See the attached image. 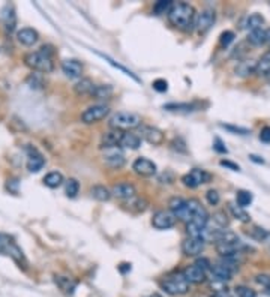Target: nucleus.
<instances>
[{
    "instance_id": "nucleus-1",
    "label": "nucleus",
    "mask_w": 270,
    "mask_h": 297,
    "mask_svg": "<svg viewBox=\"0 0 270 297\" xmlns=\"http://www.w3.org/2000/svg\"><path fill=\"white\" fill-rule=\"evenodd\" d=\"M171 26L183 32H191L195 27L197 12L192 5L189 3H176L173 5L170 14L167 15Z\"/></svg>"
},
{
    "instance_id": "nucleus-2",
    "label": "nucleus",
    "mask_w": 270,
    "mask_h": 297,
    "mask_svg": "<svg viewBox=\"0 0 270 297\" xmlns=\"http://www.w3.org/2000/svg\"><path fill=\"white\" fill-rule=\"evenodd\" d=\"M24 62H26V65L30 69L42 72V74H50L54 69L53 51H51L50 47H42L39 51L26 54L24 56Z\"/></svg>"
},
{
    "instance_id": "nucleus-3",
    "label": "nucleus",
    "mask_w": 270,
    "mask_h": 297,
    "mask_svg": "<svg viewBox=\"0 0 270 297\" xmlns=\"http://www.w3.org/2000/svg\"><path fill=\"white\" fill-rule=\"evenodd\" d=\"M210 267H212V264L207 258H198L194 264L188 266L183 270V275H185V278L188 279L189 284L198 285V284H203L207 279Z\"/></svg>"
},
{
    "instance_id": "nucleus-4",
    "label": "nucleus",
    "mask_w": 270,
    "mask_h": 297,
    "mask_svg": "<svg viewBox=\"0 0 270 297\" xmlns=\"http://www.w3.org/2000/svg\"><path fill=\"white\" fill-rule=\"evenodd\" d=\"M110 126L111 129H119V131L135 129L141 126V116L131 111H119L110 119Z\"/></svg>"
},
{
    "instance_id": "nucleus-5",
    "label": "nucleus",
    "mask_w": 270,
    "mask_h": 297,
    "mask_svg": "<svg viewBox=\"0 0 270 297\" xmlns=\"http://www.w3.org/2000/svg\"><path fill=\"white\" fill-rule=\"evenodd\" d=\"M189 282L188 279L185 278L183 272H177V273H173L170 276H167L162 282H161V287L165 293L171 294V296H183L189 291Z\"/></svg>"
},
{
    "instance_id": "nucleus-6",
    "label": "nucleus",
    "mask_w": 270,
    "mask_h": 297,
    "mask_svg": "<svg viewBox=\"0 0 270 297\" xmlns=\"http://www.w3.org/2000/svg\"><path fill=\"white\" fill-rule=\"evenodd\" d=\"M110 114V107L105 104H95L89 108H86L81 113V122L86 125H93L101 120H104Z\"/></svg>"
},
{
    "instance_id": "nucleus-7",
    "label": "nucleus",
    "mask_w": 270,
    "mask_h": 297,
    "mask_svg": "<svg viewBox=\"0 0 270 297\" xmlns=\"http://www.w3.org/2000/svg\"><path fill=\"white\" fill-rule=\"evenodd\" d=\"M210 180H212V174L207 173L206 170H201V168H194L182 177L183 185L191 189H195L204 183H209Z\"/></svg>"
},
{
    "instance_id": "nucleus-8",
    "label": "nucleus",
    "mask_w": 270,
    "mask_h": 297,
    "mask_svg": "<svg viewBox=\"0 0 270 297\" xmlns=\"http://www.w3.org/2000/svg\"><path fill=\"white\" fill-rule=\"evenodd\" d=\"M216 21V14L212 8H206L203 9L200 14H197V20H195V29L198 30V33L204 35L207 33L212 26Z\"/></svg>"
},
{
    "instance_id": "nucleus-9",
    "label": "nucleus",
    "mask_w": 270,
    "mask_h": 297,
    "mask_svg": "<svg viewBox=\"0 0 270 297\" xmlns=\"http://www.w3.org/2000/svg\"><path fill=\"white\" fill-rule=\"evenodd\" d=\"M102 159L111 168H122L125 165V162H126V158H125V153H123V149L122 147L104 149Z\"/></svg>"
},
{
    "instance_id": "nucleus-10",
    "label": "nucleus",
    "mask_w": 270,
    "mask_h": 297,
    "mask_svg": "<svg viewBox=\"0 0 270 297\" xmlns=\"http://www.w3.org/2000/svg\"><path fill=\"white\" fill-rule=\"evenodd\" d=\"M177 222V218L170 210H158L152 218V225L156 230H168L173 228Z\"/></svg>"
},
{
    "instance_id": "nucleus-11",
    "label": "nucleus",
    "mask_w": 270,
    "mask_h": 297,
    "mask_svg": "<svg viewBox=\"0 0 270 297\" xmlns=\"http://www.w3.org/2000/svg\"><path fill=\"white\" fill-rule=\"evenodd\" d=\"M138 135L141 137V140L147 141L152 146H159L165 140V135H164V132L159 128L147 126V125H141L140 126V134Z\"/></svg>"
},
{
    "instance_id": "nucleus-12",
    "label": "nucleus",
    "mask_w": 270,
    "mask_h": 297,
    "mask_svg": "<svg viewBox=\"0 0 270 297\" xmlns=\"http://www.w3.org/2000/svg\"><path fill=\"white\" fill-rule=\"evenodd\" d=\"M168 207H170V212L180 219V221H185L186 224L189 222V210H188V200L182 197H173L170 201H168Z\"/></svg>"
},
{
    "instance_id": "nucleus-13",
    "label": "nucleus",
    "mask_w": 270,
    "mask_h": 297,
    "mask_svg": "<svg viewBox=\"0 0 270 297\" xmlns=\"http://www.w3.org/2000/svg\"><path fill=\"white\" fill-rule=\"evenodd\" d=\"M132 170L141 177H153L156 174V164L147 158H138L132 164Z\"/></svg>"
},
{
    "instance_id": "nucleus-14",
    "label": "nucleus",
    "mask_w": 270,
    "mask_h": 297,
    "mask_svg": "<svg viewBox=\"0 0 270 297\" xmlns=\"http://www.w3.org/2000/svg\"><path fill=\"white\" fill-rule=\"evenodd\" d=\"M204 240L198 237H188L182 243V252L186 257H198L204 251Z\"/></svg>"
},
{
    "instance_id": "nucleus-15",
    "label": "nucleus",
    "mask_w": 270,
    "mask_h": 297,
    "mask_svg": "<svg viewBox=\"0 0 270 297\" xmlns=\"http://www.w3.org/2000/svg\"><path fill=\"white\" fill-rule=\"evenodd\" d=\"M111 194H113V197L123 200V201H128L131 198L137 197V189L129 182H120V183H116L111 188Z\"/></svg>"
},
{
    "instance_id": "nucleus-16",
    "label": "nucleus",
    "mask_w": 270,
    "mask_h": 297,
    "mask_svg": "<svg viewBox=\"0 0 270 297\" xmlns=\"http://www.w3.org/2000/svg\"><path fill=\"white\" fill-rule=\"evenodd\" d=\"M62 71L68 78L75 80L83 75V65L75 59H66L62 62Z\"/></svg>"
},
{
    "instance_id": "nucleus-17",
    "label": "nucleus",
    "mask_w": 270,
    "mask_h": 297,
    "mask_svg": "<svg viewBox=\"0 0 270 297\" xmlns=\"http://www.w3.org/2000/svg\"><path fill=\"white\" fill-rule=\"evenodd\" d=\"M123 131L119 129H111L105 132L101 138V147L102 149H110V147H120L122 138H123Z\"/></svg>"
},
{
    "instance_id": "nucleus-18",
    "label": "nucleus",
    "mask_w": 270,
    "mask_h": 297,
    "mask_svg": "<svg viewBox=\"0 0 270 297\" xmlns=\"http://www.w3.org/2000/svg\"><path fill=\"white\" fill-rule=\"evenodd\" d=\"M17 39H18L20 44H23L26 47H32L38 42L39 35H38L36 30H33L30 27H24V29H20L17 32Z\"/></svg>"
},
{
    "instance_id": "nucleus-19",
    "label": "nucleus",
    "mask_w": 270,
    "mask_h": 297,
    "mask_svg": "<svg viewBox=\"0 0 270 297\" xmlns=\"http://www.w3.org/2000/svg\"><path fill=\"white\" fill-rule=\"evenodd\" d=\"M45 165V158L38 152V150H30L29 159H27V170L30 173H38L44 168Z\"/></svg>"
},
{
    "instance_id": "nucleus-20",
    "label": "nucleus",
    "mask_w": 270,
    "mask_h": 297,
    "mask_svg": "<svg viewBox=\"0 0 270 297\" xmlns=\"http://www.w3.org/2000/svg\"><path fill=\"white\" fill-rule=\"evenodd\" d=\"M141 146V137L134 132H125L120 147L122 149H129V150H137Z\"/></svg>"
},
{
    "instance_id": "nucleus-21",
    "label": "nucleus",
    "mask_w": 270,
    "mask_h": 297,
    "mask_svg": "<svg viewBox=\"0 0 270 297\" xmlns=\"http://www.w3.org/2000/svg\"><path fill=\"white\" fill-rule=\"evenodd\" d=\"M248 42L254 47H261L267 44V29H257L254 32H249L248 35Z\"/></svg>"
},
{
    "instance_id": "nucleus-22",
    "label": "nucleus",
    "mask_w": 270,
    "mask_h": 297,
    "mask_svg": "<svg viewBox=\"0 0 270 297\" xmlns=\"http://www.w3.org/2000/svg\"><path fill=\"white\" fill-rule=\"evenodd\" d=\"M2 17H3V21H5V27L6 30L11 33L14 32L15 29V24H17V17H15V12H14V8L11 5H6L2 11Z\"/></svg>"
},
{
    "instance_id": "nucleus-23",
    "label": "nucleus",
    "mask_w": 270,
    "mask_h": 297,
    "mask_svg": "<svg viewBox=\"0 0 270 297\" xmlns=\"http://www.w3.org/2000/svg\"><path fill=\"white\" fill-rule=\"evenodd\" d=\"M125 206H126L128 210H131V212H134V213H143V212L147 209L149 201L143 197H134L131 198V200H128V201L125 203Z\"/></svg>"
},
{
    "instance_id": "nucleus-24",
    "label": "nucleus",
    "mask_w": 270,
    "mask_h": 297,
    "mask_svg": "<svg viewBox=\"0 0 270 297\" xmlns=\"http://www.w3.org/2000/svg\"><path fill=\"white\" fill-rule=\"evenodd\" d=\"M54 281L65 294H72L77 288V281H74L68 276H56Z\"/></svg>"
},
{
    "instance_id": "nucleus-25",
    "label": "nucleus",
    "mask_w": 270,
    "mask_h": 297,
    "mask_svg": "<svg viewBox=\"0 0 270 297\" xmlns=\"http://www.w3.org/2000/svg\"><path fill=\"white\" fill-rule=\"evenodd\" d=\"M255 74H257L258 77H269L270 75V51L264 53V54L257 60Z\"/></svg>"
},
{
    "instance_id": "nucleus-26",
    "label": "nucleus",
    "mask_w": 270,
    "mask_h": 297,
    "mask_svg": "<svg viewBox=\"0 0 270 297\" xmlns=\"http://www.w3.org/2000/svg\"><path fill=\"white\" fill-rule=\"evenodd\" d=\"M264 24V17L260 15V14H251L249 17H246L245 23H243V27L248 30V32H254L257 29H261Z\"/></svg>"
},
{
    "instance_id": "nucleus-27",
    "label": "nucleus",
    "mask_w": 270,
    "mask_h": 297,
    "mask_svg": "<svg viewBox=\"0 0 270 297\" xmlns=\"http://www.w3.org/2000/svg\"><path fill=\"white\" fill-rule=\"evenodd\" d=\"M95 84H93V81L89 80V78H81L75 86H74V90H75V93L77 95H80V96H86V95H92L93 93V90H95Z\"/></svg>"
},
{
    "instance_id": "nucleus-28",
    "label": "nucleus",
    "mask_w": 270,
    "mask_h": 297,
    "mask_svg": "<svg viewBox=\"0 0 270 297\" xmlns=\"http://www.w3.org/2000/svg\"><path fill=\"white\" fill-rule=\"evenodd\" d=\"M63 182H65V179H63L62 173H59V171H51V173H48L44 177V185L48 186V188H51V189L59 188Z\"/></svg>"
},
{
    "instance_id": "nucleus-29",
    "label": "nucleus",
    "mask_w": 270,
    "mask_h": 297,
    "mask_svg": "<svg viewBox=\"0 0 270 297\" xmlns=\"http://www.w3.org/2000/svg\"><path fill=\"white\" fill-rule=\"evenodd\" d=\"M90 194H92V197L95 198V200H98V201H101V203L110 201V198L113 197L111 191H110L108 188L102 186V185H95V186L90 189Z\"/></svg>"
},
{
    "instance_id": "nucleus-30",
    "label": "nucleus",
    "mask_w": 270,
    "mask_h": 297,
    "mask_svg": "<svg viewBox=\"0 0 270 297\" xmlns=\"http://www.w3.org/2000/svg\"><path fill=\"white\" fill-rule=\"evenodd\" d=\"M228 209H230L233 218H236L237 221H240V222H243V224L251 222V216H249V213H248L243 207H240V206L231 203V204H228Z\"/></svg>"
},
{
    "instance_id": "nucleus-31",
    "label": "nucleus",
    "mask_w": 270,
    "mask_h": 297,
    "mask_svg": "<svg viewBox=\"0 0 270 297\" xmlns=\"http://www.w3.org/2000/svg\"><path fill=\"white\" fill-rule=\"evenodd\" d=\"M255 68H257V62H254V60H245V62H240L237 65L236 72L240 77H248L251 74H255Z\"/></svg>"
},
{
    "instance_id": "nucleus-32",
    "label": "nucleus",
    "mask_w": 270,
    "mask_h": 297,
    "mask_svg": "<svg viewBox=\"0 0 270 297\" xmlns=\"http://www.w3.org/2000/svg\"><path fill=\"white\" fill-rule=\"evenodd\" d=\"M114 93V89L110 84H99L95 87L93 93L90 95L93 99H110Z\"/></svg>"
},
{
    "instance_id": "nucleus-33",
    "label": "nucleus",
    "mask_w": 270,
    "mask_h": 297,
    "mask_svg": "<svg viewBox=\"0 0 270 297\" xmlns=\"http://www.w3.org/2000/svg\"><path fill=\"white\" fill-rule=\"evenodd\" d=\"M248 236L251 237V239H254L255 242H267L270 237V233L267 230H264V228H261V227H252L249 231H248Z\"/></svg>"
},
{
    "instance_id": "nucleus-34",
    "label": "nucleus",
    "mask_w": 270,
    "mask_h": 297,
    "mask_svg": "<svg viewBox=\"0 0 270 297\" xmlns=\"http://www.w3.org/2000/svg\"><path fill=\"white\" fill-rule=\"evenodd\" d=\"M252 192H249V191H237L236 192V204L237 206H240V207H243V209H246L248 206H251V203H252Z\"/></svg>"
},
{
    "instance_id": "nucleus-35",
    "label": "nucleus",
    "mask_w": 270,
    "mask_h": 297,
    "mask_svg": "<svg viewBox=\"0 0 270 297\" xmlns=\"http://www.w3.org/2000/svg\"><path fill=\"white\" fill-rule=\"evenodd\" d=\"M173 2H170V0H159V2H156L155 3V6H153V12L156 14V15H164V14H170V11H171V8H173Z\"/></svg>"
},
{
    "instance_id": "nucleus-36",
    "label": "nucleus",
    "mask_w": 270,
    "mask_h": 297,
    "mask_svg": "<svg viewBox=\"0 0 270 297\" xmlns=\"http://www.w3.org/2000/svg\"><path fill=\"white\" fill-rule=\"evenodd\" d=\"M65 192H66V197L69 198H75L77 194L80 192V183L77 179H69L65 182Z\"/></svg>"
},
{
    "instance_id": "nucleus-37",
    "label": "nucleus",
    "mask_w": 270,
    "mask_h": 297,
    "mask_svg": "<svg viewBox=\"0 0 270 297\" xmlns=\"http://www.w3.org/2000/svg\"><path fill=\"white\" fill-rule=\"evenodd\" d=\"M98 56H101V57H102L104 60H107V62H108V63L111 65V66H114V68H117L119 71H122L123 74H126L128 77H131V78H134L135 81H138V83H140V78H138V77H137V75H135V74H134L132 71H129V69H126L125 66H122V65H119V63H116V62H114V60H113L111 57H108V56H105V54H101V53H98Z\"/></svg>"
},
{
    "instance_id": "nucleus-38",
    "label": "nucleus",
    "mask_w": 270,
    "mask_h": 297,
    "mask_svg": "<svg viewBox=\"0 0 270 297\" xmlns=\"http://www.w3.org/2000/svg\"><path fill=\"white\" fill-rule=\"evenodd\" d=\"M234 293H236L237 297H257L255 290H252V288H249L246 285H237L234 288Z\"/></svg>"
},
{
    "instance_id": "nucleus-39",
    "label": "nucleus",
    "mask_w": 270,
    "mask_h": 297,
    "mask_svg": "<svg viewBox=\"0 0 270 297\" xmlns=\"http://www.w3.org/2000/svg\"><path fill=\"white\" fill-rule=\"evenodd\" d=\"M212 219H213V222H215L219 228H225V227L228 225V218H227L225 212H216V213H213Z\"/></svg>"
},
{
    "instance_id": "nucleus-40",
    "label": "nucleus",
    "mask_w": 270,
    "mask_h": 297,
    "mask_svg": "<svg viewBox=\"0 0 270 297\" xmlns=\"http://www.w3.org/2000/svg\"><path fill=\"white\" fill-rule=\"evenodd\" d=\"M14 243V240L8 236V234H3V233H0V254H8V251H9V248H11V245Z\"/></svg>"
},
{
    "instance_id": "nucleus-41",
    "label": "nucleus",
    "mask_w": 270,
    "mask_h": 297,
    "mask_svg": "<svg viewBox=\"0 0 270 297\" xmlns=\"http://www.w3.org/2000/svg\"><path fill=\"white\" fill-rule=\"evenodd\" d=\"M233 41H234V33H233L231 30H225V32L221 35V45H222L224 48H227Z\"/></svg>"
},
{
    "instance_id": "nucleus-42",
    "label": "nucleus",
    "mask_w": 270,
    "mask_h": 297,
    "mask_svg": "<svg viewBox=\"0 0 270 297\" xmlns=\"http://www.w3.org/2000/svg\"><path fill=\"white\" fill-rule=\"evenodd\" d=\"M206 200H207V203H209L210 206H216V204H219L221 197H219L218 191L210 189V191H207V192H206Z\"/></svg>"
},
{
    "instance_id": "nucleus-43",
    "label": "nucleus",
    "mask_w": 270,
    "mask_h": 297,
    "mask_svg": "<svg viewBox=\"0 0 270 297\" xmlns=\"http://www.w3.org/2000/svg\"><path fill=\"white\" fill-rule=\"evenodd\" d=\"M255 282H257L258 285L264 287V288H270V275H267V273H260V275H257V276H255Z\"/></svg>"
},
{
    "instance_id": "nucleus-44",
    "label": "nucleus",
    "mask_w": 270,
    "mask_h": 297,
    "mask_svg": "<svg viewBox=\"0 0 270 297\" xmlns=\"http://www.w3.org/2000/svg\"><path fill=\"white\" fill-rule=\"evenodd\" d=\"M153 89H155L156 92L164 93V92H167V89H168V83H167L165 80H162V78L155 80V81H153Z\"/></svg>"
},
{
    "instance_id": "nucleus-45",
    "label": "nucleus",
    "mask_w": 270,
    "mask_h": 297,
    "mask_svg": "<svg viewBox=\"0 0 270 297\" xmlns=\"http://www.w3.org/2000/svg\"><path fill=\"white\" fill-rule=\"evenodd\" d=\"M224 129H228V131H231V132H237V134H240V135H246V134H249V129H246V128H239V126H231V125H221Z\"/></svg>"
},
{
    "instance_id": "nucleus-46",
    "label": "nucleus",
    "mask_w": 270,
    "mask_h": 297,
    "mask_svg": "<svg viewBox=\"0 0 270 297\" xmlns=\"http://www.w3.org/2000/svg\"><path fill=\"white\" fill-rule=\"evenodd\" d=\"M213 149L218 152V153H228L227 147L224 146V143L219 140V138H215V143H213Z\"/></svg>"
},
{
    "instance_id": "nucleus-47",
    "label": "nucleus",
    "mask_w": 270,
    "mask_h": 297,
    "mask_svg": "<svg viewBox=\"0 0 270 297\" xmlns=\"http://www.w3.org/2000/svg\"><path fill=\"white\" fill-rule=\"evenodd\" d=\"M260 140L263 143H270V126H264L260 131Z\"/></svg>"
},
{
    "instance_id": "nucleus-48",
    "label": "nucleus",
    "mask_w": 270,
    "mask_h": 297,
    "mask_svg": "<svg viewBox=\"0 0 270 297\" xmlns=\"http://www.w3.org/2000/svg\"><path fill=\"white\" fill-rule=\"evenodd\" d=\"M221 165H222V167H227V168H230V170H233V171H240V167H239L237 164L228 161V159H222V161H221Z\"/></svg>"
},
{
    "instance_id": "nucleus-49",
    "label": "nucleus",
    "mask_w": 270,
    "mask_h": 297,
    "mask_svg": "<svg viewBox=\"0 0 270 297\" xmlns=\"http://www.w3.org/2000/svg\"><path fill=\"white\" fill-rule=\"evenodd\" d=\"M249 158H251V159H252L254 162H257V164H264V159H261L260 156H255V155H251Z\"/></svg>"
},
{
    "instance_id": "nucleus-50",
    "label": "nucleus",
    "mask_w": 270,
    "mask_h": 297,
    "mask_svg": "<svg viewBox=\"0 0 270 297\" xmlns=\"http://www.w3.org/2000/svg\"><path fill=\"white\" fill-rule=\"evenodd\" d=\"M264 294L270 297V288H266V290H264Z\"/></svg>"
},
{
    "instance_id": "nucleus-51",
    "label": "nucleus",
    "mask_w": 270,
    "mask_h": 297,
    "mask_svg": "<svg viewBox=\"0 0 270 297\" xmlns=\"http://www.w3.org/2000/svg\"><path fill=\"white\" fill-rule=\"evenodd\" d=\"M147 297H162L161 294H158V293H153V294H150V296H147Z\"/></svg>"
},
{
    "instance_id": "nucleus-52",
    "label": "nucleus",
    "mask_w": 270,
    "mask_h": 297,
    "mask_svg": "<svg viewBox=\"0 0 270 297\" xmlns=\"http://www.w3.org/2000/svg\"><path fill=\"white\" fill-rule=\"evenodd\" d=\"M266 243H267V246H269V251H270V237H269V240H267Z\"/></svg>"
},
{
    "instance_id": "nucleus-53",
    "label": "nucleus",
    "mask_w": 270,
    "mask_h": 297,
    "mask_svg": "<svg viewBox=\"0 0 270 297\" xmlns=\"http://www.w3.org/2000/svg\"><path fill=\"white\" fill-rule=\"evenodd\" d=\"M269 81H270V75H269Z\"/></svg>"
}]
</instances>
